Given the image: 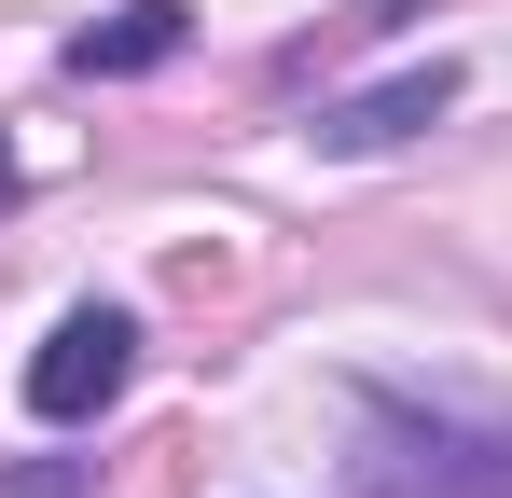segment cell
I'll return each mask as SVG.
<instances>
[{"label": "cell", "mask_w": 512, "mask_h": 498, "mask_svg": "<svg viewBox=\"0 0 512 498\" xmlns=\"http://www.w3.org/2000/svg\"><path fill=\"white\" fill-rule=\"evenodd\" d=\"M471 83H457V56H416V70H388V83H360V97H319V153H402L416 125H443Z\"/></svg>", "instance_id": "obj_3"}, {"label": "cell", "mask_w": 512, "mask_h": 498, "mask_svg": "<svg viewBox=\"0 0 512 498\" xmlns=\"http://www.w3.org/2000/svg\"><path fill=\"white\" fill-rule=\"evenodd\" d=\"M125 374H139V319L125 305H70L42 332V360H28V415L42 429H84V415L125 402Z\"/></svg>", "instance_id": "obj_2"}, {"label": "cell", "mask_w": 512, "mask_h": 498, "mask_svg": "<svg viewBox=\"0 0 512 498\" xmlns=\"http://www.w3.org/2000/svg\"><path fill=\"white\" fill-rule=\"evenodd\" d=\"M0 498H84V471H0Z\"/></svg>", "instance_id": "obj_5"}, {"label": "cell", "mask_w": 512, "mask_h": 498, "mask_svg": "<svg viewBox=\"0 0 512 498\" xmlns=\"http://www.w3.org/2000/svg\"><path fill=\"white\" fill-rule=\"evenodd\" d=\"M180 28H194L180 0H125L111 28H84V42H70V70H84V83H125V70H167V56H180Z\"/></svg>", "instance_id": "obj_4"}, {"label": "cell", "mask_w": 512, "mask_h": 498, "mask_svg": "<svg viewBox=\"0 0 512 498\" xmlns=\"http://www.w3.org/2000/svg\"><path fill=\"white\" fill-rule=\"evenodd\" d=\"M0 208H14V153H0Z\"/></svg>", "instance_id": "obj_6"}, {"label": "cell", "mask_w": 512, "mask_h": 498, "mask_svg": "<svg viewBox=\"0 0 512 498\" xmlns=\"http://www.w3.org/2000/svg\"><path fill=\"white\" fill-rule=\"evenodd\" d=\"M346 498H512V429H499V415H457V402L360 388Z\"/></svg>", "instance_id": "obj_1"}]
</instances>
